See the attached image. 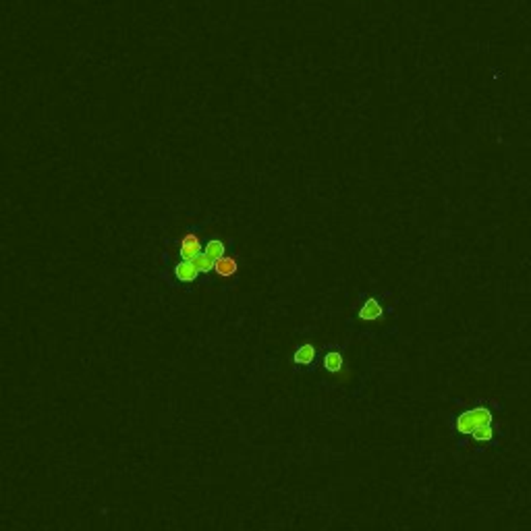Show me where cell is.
<instances>
[{"label":"cell","instance_id":"6da1fadb","mask_svg":"<svg viewBox=\"0 0 531 531\" xmlns=\"http://www.w3.org/2000/svg\"><path fill=\"white\" fill-rule=\"evenodd\" d=\"M504 413L506 407L498 399H477L450 413V436L459 448L471 450L473 455L498 450L508 438Z\"/></svg>","mask_w":531,"mask_h":531},{"label":"cell","instance_id":"ba28073f","mask_svg":"<svg viewBox=\"0 0 531 531\" xmlns=\"http://www.w3.org/2000/svg\"><path fill=\"white\" fill-rule=\"evenodd\" d=\"M204 251H206V255L210 257V259H220L222 255H226V245H224V241H220V239H210L206 245H204Z\"/></svg>","mask_w":531,"mask_h":531},{"label":"cell","instance_id":"8992f818","mask_svg":"<svg viewBox=\"0 0 531 531\" xmlns=\"http://www.w3.org/2000/svg\"><path fill=\"white\" fill-rule=\"evenodd\" d=\"M214 274L218 279H237L239 274V264H237V257L235 255H222L220 259H216L214 264Z\"/></svg>","mask_w":531,"mask_h":531},{"label":"cell","instance_id":"52a82bcc","mask_svg":"<svg viewBox=\"0 0 531 531\" xmlns=\"http://www.w3.org/2000/svg\"><path fill=\"white\" fill-rule=\"evenodd\" d=\"M382 315H384V308H382V303H380L378 297L366 299L363 305H361L359 312H357V317L363 320V322H374V320H380Z\"/></svg>","mask_w":531,"mask_h":531},{"label":"cell","instance_id":"7a4b0ae2","mask_svg":"<svg viewBox=\"0 0 531 531\" xmlns=\"http://www.w3.org/2000/svg\"><path fill=\"white\" fill-rule=\"evenodd\" d=\"M204 251L202 245V226H189L183 233V237L179 239V255L181 259H193Z\"/></svg>","mask_w":531,"mask_h":531},{"label":"cell","instance_id":"3957f363","mask_svg":"<svg viewBox=\"0 0 531 531\" xmlns=\"http://www.w3.org/2000/svg\"><path fill=\"white\" fill-rule=\"evenodd\" d=\"M173 276L179 284H193L199 281V276H204L197 266L193 264V259H179L177 264H173Z\"/></svg>","mask_w":531,"mask_h":531},{"label":"cell","instance_id":"277c9868","mask_svg":"<svg viewBox=\"0 0 531 531\" xmlns=\"http://www.w3.org/2000/svg\"><path fill=\"white\" fill-rule=\"evenodd\" d=\"M315 361H317V349L312 343L299 344L293 353L295 370H313Z\"/></svg>","mask_w":531,"mask_h":531},{"label":"cell","instance_id":"5b68a950","mask_svg":"<svg viewBox=\"0 0 531 531\" xmlns=\"http://www.w3.org/2000/svg\"><path fill=\"white\" fill-rule=\"evenodd\" d=\"M320 366H322L328 374H339L344 366V357L341 346H337V344H334V346H328V351L322 355Z\"/></svg>","mask_w":531,"mask_h":531},{"label":"cell","instance_id":"9c48e42d","mask_svg":"<svg viewBox=\"0 0 531 531\" xmlns=\"http://www.w3.org/2000/svg\"><path fill=\"white\" fill-rule=\"evenodd\" d=\"M193 264L197 266V270H199L204 276H208V274H212V272H214V264H216V262H214V259H210V257L206 255V251H202L197 257H193Z\"/></svg>","mask_w":531,"mask_h":531}]
</instances>
